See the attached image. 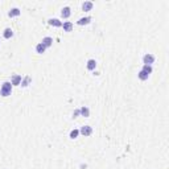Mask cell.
I'll list each match as a JSON object with an SVG mask.
<instances>
[{"instance_id": "obj_17", "label": "cell", "mask_w": 169, "mask_h": 169, "mask_svg": "<svg viewBox=\"0 0 169 169\" xmlns=\"http://www.w3.org/2000/svg\"><path fill=\"white\" fill-rule=\"evenodd\" d=\"M45 50H46V48L44 45H42L41 42H39L37 45H36V52L39 54H42V53H45Z\"/></svg>"}, {"instance_id": "obj_16", "label": "cell", "mask_w": 169, "mask_h": 169, "mask_svg": "<svg viewBox=\"0 0 169 169\" xmlns=\"http://www.w3.org/2000/svg\"><path fill=\"white\" fill-rule=\"evenodd\" d=\"M138 77H139V79H140V81H147V79L149 78V74H147L145 71L140 70V71H139V74H138Z\"/></svg>"}, {"instance_id": "obj_19", "label": "cell", "mask_w": 169, "mask_h": 169, "mask_svg": "<svg viewBox=\"0 0 169 169\" xmlns=\"http://www.w3.org/2000/svg\"><path fill=\"white\" fill-rule=\"evenodd\" d=\"M143 71H145L147 74H151L152 73V66H149V65H143Z\"/></svg>"}, {"instance_id": "obj_15", "label": "cell", "mask_w": 169, "mask_h": 169, "mask_svg": "<svg viewBox=\"0 0 169 169\" xmlns=\"http://www.w3.org/2000/svg\"><path fill=\"white\" fill-rule=\"evenodd\" d=\"M79 111H81V115L84 116V118H88V116H90V110H88V107H86V106H82V107L79 108Z\"/></svg>"}, {"instance_id": "obj_10", "label": "cell", "mask_w": 169, "mask_h": 169, "mask_svg": "<svg viewBox=\"0 0 169 169\" xmlns=\"http://www.w3.org/2000/svg\"><path fill=\"white\" fill-rule=\"evenodd\" d=\"M3 37L4 39H7V40H9V39L13 37V31H12V28H5V29H4Z\"/></svg>"}, {"instance_id": "obj_6", "label": "cell", "mask_w": 169, "mask_h": 169, "mask_svg": "<svg viewBox=\"0 0 169 169\" xmlns=\"http://www.w3.org/2000/svg\"><path fill=\"white\" fill-rule=\"evenodd\" d=\"M70 15H71V9H70V7H64L61 9V16L62 19H69Z\"/></svg>"}, {"instance_id": "obj_13", "label": "cell", "mask_w": 169, "mask_h": 169, "mask_svg": "<svg viewBox=\"0 0 169 169\" xmlns=\"http://www.w3.org/2000/svg\"><path fill=\"white\" fill-rule=\"evenodd\" d=\"M86 67H87V70H95V67H96V61L95 60H88L87 61V64H86Z\"/></svg>"}, {"instance_id": "obj_2", "label": "cell", "mask_w": 169, "mask_h": 169, "mask_svg": "<svg viewBox=\"0 0 169 169\" xmlns=\"http://www.w3.org/2000/svg\"><path fill=\"white\" fill-rule=\"evenodd\" d=\"M155 56L153 54H151V53H147V54H144L143 56V62H144V65H149V66H152V64L155 62Z\"/></svg>"}, {"instance_id": "obj_9", "label": "cell", "mask_w": 169, "mask_h": 169, "mask_svg": "<svg viewBox=\"0 0 169 169\" xmlns=\"http://www.w3.org/2000/svg\"><path fill=\"white\" fill-rule=\"evenodd\" d=\"M41 44L45 46V48H50V46L53 45V39H52V37H49V36H48V37H44V39H42V41H41Z\"/></svg>"}, {"instance_id": "obj_5", "label": "cell", "mask_w": 169, "mask_h": 169, "mask_svg": "<svg viewBox=\"0 0 169 169\" xmlns=\"http://www.w3.org/2000/svg\"><path fill=\"white\" fill-rule=\"evenodd\" d=\"M20 15H21V11H20L17 7L11 8V9L8 11V17H16V16H20Z\"/></svg>"}, {"instance_id": "obj_14", "label": "cell", "mask_w": 169, "mask_h": 169, "mask_svg": "<svg viewBox=\"0 0 169 169\" xmlns=\"http://www.w3.org/2000/svg\"><path fill=\"white\" fill-rule=\"evenodd\" d=\"M31 82H32V78L29 77V75H27V77H24L23 79H21V86H23V87H28V86L31 84Z\"/></svg>"}, {"instance_id": "obj_1", "label": "cell", "mask_w": 169, "mask_h": 169, "mask_svg": "<svg viewBox=\"0 0 169 169\" xmlns=\"http://www.w3.org/2000/svg\"><path fill=\"white\" fill-rule=\"evenodd\" d=\"M12 83L11 82H4L3 84H1V88H0V94H1V96H9L12 94Z\"/></svg>"}, {"instance_id": "obj_20", "label": "cell", "mask_w": 169, "mask_h": 169, "mask_svg": "<svg viewBox=\"0 0 169 169\" xmlns=\"http://www.w3.org/2000/svg\"><path fill=\"white\" fill-rule=\"evenodd\" d=\"M79 115H81V111H79V108H78V110H74V112H73V118H78Z\"/></svg>"}, {"instance_id": "obj_8", "label": "cell", "mask_w": 169, "mask_h": 169, "mask_svg": "<svg viewBox=\"0 0 169 169\" xmlns=\"http://www.w3.org/2000/svg\"><path fill=\"white\" fill-rule=\"evenodd\" d=\"M91 17L90 16H86V17H81V19L77 21V24L78 25H87V24H90L91 23Z\"/></svg>"}, {"instance_id": "obj_4", "label": "cell", "mask_w": 169, "mask_h": 169, "mask_svg": "<svg viewBox=\"0 0 169 169\" xmlns=\"http://www.w3.org/2000/svg\"><path fill=\"white\" fill-rule=\"evenodd\" d=\"M21 79H23V77H21L20 74H15L11 79L12 86H20V84H21Z\"/></svg>"}, {"instance_id": "obj_18", "label": "cell", "mask_w": 169, "mask_h": 169, "mask_svg": "<svg viewBox=\"0 0 169 169\" xmlns=\"http://www.w3.org/2000/svg\"><path fill=\"white\" fill-rule=\"evenodd\" d=\"M78 135H79V130H71L70 131V134H69V138L70 139H77L78 138Z\"/></svg>"}, {"instance_id": "obj_7", "label": "cell", "mask_w": 169, "mask_h": 169, "mask_svg": "<svg viewBox=\"0 0 169 169\" xmlns=\"http://www.w3.org/2000/svg\"><path fill=\"white\" fill-rule=\"evenodd\" d=\"M48 24L52 25V27H56V28L62 27V21L60 19H49L48 20Z\"/></svg>"}, {"instance_id": "obj_3", "label": "cell", "mask_w": 169, "mask_h": 169, "mask_svg": "<svg viewBox=\"0 0 169 169\" xmlns=\"http://www.w3.org/2000/svg\"><path fill=\"white\" fill-rule=\"evenodd\" d=\"M79 134L83 135V136H90L92 134V127L90 126H82L81 130H79Z\"/></svg>"}, {"instance_id": "obj_11", "label": "cell", "mask_w": 169, "mask_h": 169, "mask_svg": "<svg viewBox=\"0 0 169 169\" xmlns=\"http://www.w3.org/2000/svg\"><path fill=\"white\" fill-rule=\"evenodd\" d=\"M92 7H94V3H92V1H84V3L82 4V11L88 12L92 9Z\"/></svg>"}, {"instance_id": "obj_12", "label": "cell", "mask_w": 169, "mask_h": 169, "mask_svg": "<svg viewBox=\"0 0 169 169\" xmlns=\"http://www.w3.org/2000/svg\"><path fill=\"white\" fill-rule=\"evenodd\" d=\"M62 28H64L65 32H71L73 31V23L71 21H65V23H62Z\"/></svg>"}]
</instances>
